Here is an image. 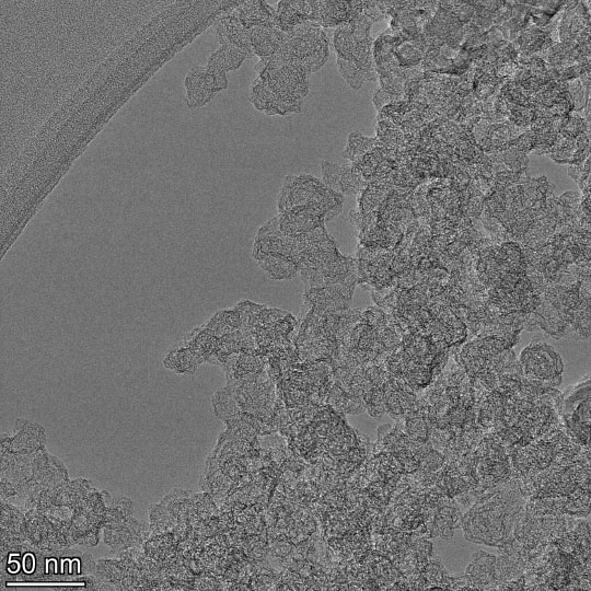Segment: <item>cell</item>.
<instances>
[{
	"instance_id": "cell-1",
	"label": "cell",
	"mask_w": 591,
	"mask_h": 591,
	"mask_svg": "<svg viewBox=\"0 0 591 591\" xmlns=\"http://www.w3.org/2000/svg\"><path fill=\"white\" fill-rule=\"evenodd\" d=\"M257 78L252 84L250 101L268 115L299 112L309 91L310 73L304 69L262 58L255 66Z\"/></svg>"
},
{
	"instance_id": "cell-2",
	"label": "cell",
	"mask_w": 591,
	"mask_h": 591,
	"mask_svg": "<svg viewBox=\"0 0 591 591\" xmlns=\"http://www.w3.org/2000/svg\"><path fill=\"white\" fill-rule=\"evenodd\" d=\"M328 56L327 39L318 26L300 24L287 33L281 48L267 57L277 63L300 67L309 73L320 69Z\"/></svg>"
}]
</instances>
